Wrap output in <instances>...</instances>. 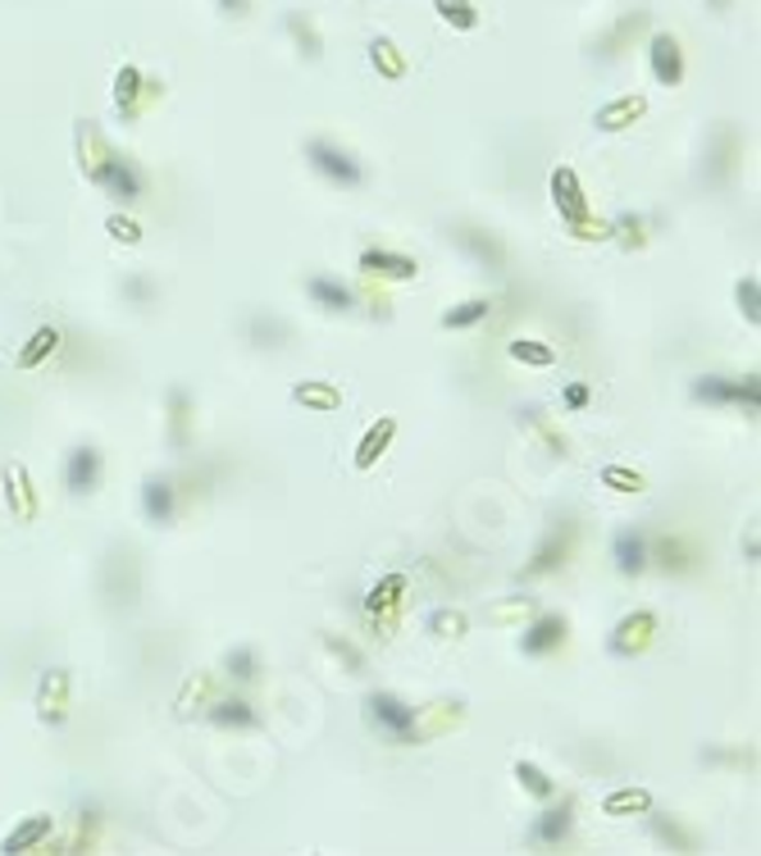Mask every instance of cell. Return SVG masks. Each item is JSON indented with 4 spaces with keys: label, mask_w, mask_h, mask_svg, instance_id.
Wrapping results in <instances>:
<instances>
[{
    "label": "cell",
    "mask_w": 761,
    "mask_h": 856,
    "mask_svg": "<svg viewBox=\"0 0 761 856\" xmlns=\"http://www.w3.org/2000/svg\"><path fill=\"white\" fill-rule=\"evenodd\" d=\"M392 438H398V415H379L370 428H365V438L356 442V455H351V465L365 474V470H374L383 461V451L392 447Z\"/></svg>",
    "instance_id": "obj_17"
},
{
    "label": "cell",
    "mask_w": 761,
    "mask_h": 856,
    "mask_svg": "<svg viewBox=\"0 0 761 856\" xmlns=\"http://www.w3.org/2000/svg\"><path fill=\"white\" fill-rule=\"evenodd\" d=\"M105 233H110L114 241H124V247H137V241H142V224L128 219V214H110V219H105Z\"/></svg>",
    "instance_id": "obj_43"
},
{
    "label": "cell",
    "mask_w": 761,
    "mask_h": 856,
    "mask_svg": "<svg viewBox=\"0 0 761 856\" xmlns=\"http://www.w3.org/2000/svg\"><path fill=\"white\" fill-rule=\"evenodd\" d=\"M735 301H739L743 319L757 328V324H761V288H757V279H752V273H748V279H739V283H735Z\"/></svg>",
    "instance_id": "obj_40"
},
{
    "label": "cell",
    "mask_w": 761,
    "mask_h": 856,
    "mask_svg": "<svg viewBox=\"0 0 761 856\" xmlns=\"http://www.w3.org/2000/svg\"><path fill=\"white\" fill-rule=\"evenodd\" d=\"M51 834H55V815H27L23 824H14V830L0 838V852H5V856L33 852V847H42Z\"/></svg>",
    "instance_id": "obj_21"
},
{
    "label": "cell",
    "mask_w": 761,
    "mask_h": 856,
    "mask_svg": "<svg viewBox=\"0 0 761 856\" xmlns=\"http://www.w3.org/2000/svg\"><path fill=\"white\" fill-rule=\"evenodd\" d=\"M648 65H652V78L661 87H680L684 82V46L675 33H652L648 37Z\"/></svg>",
    "instance_id": "obj_10"
},
{
    "label": "cell",
    "mask_w": 761,
    "mask_h": 856,
    "mask_svg": "<svg viewBox=\"0 0 761 856\" xmlns=\"http://www.w3.org/2000/svg\"><path fill=\"white\" fill-rule=\"evenodd\" d=\"M657 556H661V565H665V570H675V574L693 565V556H689V547H684L680 538H661V542H657Z\"/></svg>",
    "instance_id": "obj_42"
},
{
    "label": "cell",
    "mask_w": 761,
    "mask_h": 856,
    "mask_svg": "<svg viewBox=\"0 0 761 856\" xmlns=\"http://www.w3.org/2000/svg\"><path fill=\"white\" fill-rule=\"evenodd\" d=\"M288 33H292V42L301 46V55H306V59H320V55H324V42H320V33H315L311 19L288 14Z\"/></svg>",
    "instance_id": "obj_38"
},
{
    "label": "cell",
    "mask_w": 761,
    "mask_h": 856,
    "mask_svg": "<svg viewBox=\"0 0 761 856\" xmlns=\"http://www.w3.org/2000/svg\"><path fill=\"white\" fill-rule=\"evenodd\" d=\"M78 156H82V173L87 182L97 192H105L114 205H137L146 196V173L128 160V156H119V150L101 137L97 124H78Z\"/></svg>",
    "instance_id": "obj_1"
},
{
    "label": "cell",
    "mask_w": 761,
    "mask_h": 856,
    "mask_svg": "<svg viewBox=\"0 0 761 856\" xmlns=\"http://www.w3.org/2000/svg\"><path fill=\"white\" fill-rule=\"evenodd\" d=\"M402 593H406V574H383L370 588V597H365V610H370V616H388V610L402 606Z\"/></svg>",
    "instance_id": "obj_29"
},
{
    "label": "cell",
    "mask_w": 761,
    "mask_h": 856,
    "mask_svg": "<svg viewBox=\"0 0 761 856\" xmlns=\"http://www.w3.org/2000/svg\"><path fill=\"white\" fill-rule=\"evenodd\" d=\"M570 830H574V802L561 798V802H552L547 811L534 815V824H529V843H534V847H561V843L570 838Z\"/></svg>",
    "instance_id": "obj_16"
},
{
    "label": "cell",
    "mask_w": 761,
    "mask_h": 856,
    "mask_svg": "<svg viewBox=\"0 0 761 856\" xmlns=\"http://www.w3.org/2000/svg\"><path fill=\"white\" fill-rule=\"evenodd\" d=\"M547 192H552V205H557V214H561L566 224H574V219H584V214H589V196L580 188V173H574L570 165H557L552 169V178H547Z\"/></svg>",
    "instance_id": "obj_13"
},
{
    "label": "cell",
    "mask_w": 761,
    "mask_h": 856,
    "mask_svg": "<svg viewBox=\"0 0 761 856\" xmlns=\"http://www.w3.org/2000/svg\"><path fill=\"white\" fill-rule=\"evenodd\" d=\"M356 269L365 273V279H383V283H411L415 273H419V264L411 256L388 251V247H365L360 260H356Z\"/></svg>",
    "instance_id": "obj_9"
},
{
    "label": "cell",
    "mask_w": 761,
    "mask_h": 856,
    "mask_svg": "<svg viewBox=\"0 0 761 856\" xmlns=\"http://www.w3.org/2000/svg\"><path fill=\"white\" fill-rule=\"evenodd\" d=\"M493 315V301L489 296H470V301H461V305H451V311H443V328H474V324H483Z\"/></svg>",
    "instance_id": "obj_32"
},
{
    "label": "cell",
    "mask_w": 761,
    "mask_h": 856,
    "mask_svg": "<svg viewBox=\"0 0 761 856\" xmlns=\"http://www.w3.org/2000/svg\"><path fill=\"white\" fill-rule=\"evenodd\" d=\"M712 5H716V10H725V5H729V0H712Z\"/></svg>",
    "instance_id": "obj_49"
},
{
    "label": "cell",
    "mask_w": 761,
    "mask_h": 856,
    "mask_svg": "<svg viewBox=\"0 0 761 856\" xmlns=\"http://www.w3.org/2000/svg\"><path fill=\"white\" fill-rule=\"evenodd\" d=\"M247 5H251V0H220V10H224V14H233V19L247 14Z\"/></svg>",
    "instance_id": "obj_48"
},
{
    "label": "cell",
    "mask_w": 761,
    "mask_h": 856,
    "mask_svg": "<svg viewBox=\"0 0 761 856\" xmlns=\"http://www.w3.org/2000/svg\"><path fill=\"white\" fill-rule=\"evenodd\" d=\"M328 652L338 656V661H347V665H351V675H360V669H365V656H360V652L351 647L347 638H328Z\"/></svg>",
    "instance_id": "obj_46"
},
{
    "label": "cell",
    "mask_w": 761,
    "mask_h": 856,
    "mask_svg": "<svg viewBox=\"0 0 761 856\" xmlns=\"http://www.w3.org/2000/svg\"><path fill=\"white\" fill-rule=\"evenodd\" d=\"M648 830H652L657 843H665L671 852H693V847H697V834L684 830V824H680L671 811H648Z\"/></svg>",
    "instance_id": "obj_26"
},
{
    "label": "cell",
    "mask_w": 761,
    "mask_h": 856,
    "mask_svg": "<svg viewBox=\"0 0 761 856\" xmlns=\"http://www.w3.org/2000/svg\"><path fill=\"white\" fill-rule=\"evenodd\" d=\"M644 114H648V97H616V101L597 105L593 128H597V133H625V128H634Z\"/></svg>",
    "instance_id": "obj_18"
},
{
    "label": "cell",
    "mask_w": 761,
    "mask_h": 856,
    "mask_svg": "<svg viewBox=\"0 0 761 856\" xmlns=\"http://www.w3.org/2000/svg\"><path fill=\"white\" fill-rule=\"evenodd\" d=\"M55 351H59V328H55V324H42L33 338L23 342V351H19V370H37V364L51 360Z\"/></svg>",
    "instance_id": "obj_30"
},
{
    "label": "cell",
    "mask_w": 761,
    "mask_h": 856,
    "mask_svg": "<svg viewBox=\"0 0 761 856\" xmlns=\"http://www.w3.org/2000/svg\"><path fill=\"white\" fill-rule=\"evenodd\" d=\"M205 720L215 724V729H256L260 724V711L251 707L247 697H220V701H210Z\"/></svg>",
    "instance_id": "obj_23"
},
{
    "label": "cell",
    "mask_w": 761,
    "mask_h": 856,
    "mask_svg": "<svg viewBox=\"0 0 761 856\" xmlns=\"http://www.w3.org/2000/svg\"><path fill=\"white\" fill-rule=\"evenodd\" d=\"M292 402L306 406L311 415H333V410H343V387L324 383V379H306V383L292 387Z\"/></svg>",
    "instance_id": "obj_22"
},
{
    "label": "cell",
    "mask_w": 761,
    "mask_h": 856,
    "mask_svg": "<svg viewBox=\"0 0 761 856\" xmlns=\"http://www.w3.org/2000/svg\"><path fill=\"white\" fill-rule=\"evenodd\" d=\"M142 515L156 529L174 525V515H178V487H174L169 474H146L142 478Z\"/></svg>",
    "instance_id": "obj_14"
},
{
    "label": "cell",
    "mask_w": 761,
    "mask_h": 856,
    "mask_svg": "<svg viewBox=\"0 0 761 856\" xmlns=\"http://www.w3.org/2000/svg\"><path fill=\"white\" fill-rule=\"evenodd\" d=\"M101 470H105L101 447H91V442L74 447L65 455V487H69V497H91V493H97V487H101Z\"/></svg>",
    "instance_id": "obj_7"
},
{
    "label": "cell",
    "mask_w": 761,
    "mask_h": 856,
    "mask_svg": "<svg viewBox=\"0 0 761 856\" xmlns=\"http://www.w3.org/2000/svg\"><path fill=\"white\" fill-rule=\"evenodd\" d=\"M606 815H648L652 811V792L648 788H616L602 798Z\"/></svg>",
    "instance_id": "obj_31"
},
{
    "label": "cell",
    "mask_w": 761,
    "mask_h": 856,
    "mask_svg": "<svg viewBox=\"0 0 761 856\" xmlns=\"http://www.w3.org/2000/svg\"><path fill=\"white\" fill-rule=\"evenodd\" d=\"M370 65L388 78V82H398V78H406V55L398 50V42L392 37H379L374 46H370Z\"/></svg>",
    "instance_id": "obj_33"
},
{
    "label": "cell",
    "mask_w": 761,
    "mask_h": 856,
    "mask_svg": "<svg viewBox=\"0 0 761 856\" xmlns=\"http://www.w3.org/2000/svg\"><path fill=\"white\" fill-rule=\"evenodd\" d=\"M429 633H438V638H461L466 633V616H461V610H434V616H429Z\"/></svg>",
    "instance_id": "obj_44"
},
{
    "label": "cell",
    "mask_w": 761,
    "mask_h": 856,
    "mask_svg": "<svg viewBox=\"0 0 761 856\" xmlns=\"http://www.w3.org/2000/svg\"><path fill=\"white\" fill-rule=\"evenodd\" d=\"M570 547H574V525H570V519H561V525L534 547V556H529L525 570H521V584H534V578L557 574V570L570 561Z\"/></svg>",
    "instance_id": "obj_6"
},
{
    "label": "cell",
    "mask_w": 761,
    "mask_h": 856,
    "mask_svg": "<svg viewBox=\"0 0 761 856\" xmlns=\"http://www.w3.org/2000/svg\"><path fill=\"white\" fill-rule=\"evenodd\" d=\"M689 396H693V402H703V406H743L748 415L761 410V383H757V374H748V379L703 374V379H693Z\"/></svg>",
    "instance_id": "obj_4"
},
{
    "label": "cell",
    "mask_w": 761,
    "mask_h": 856,
    "mask_svg": "<svg viewBox=\"0 0 761 856\" xmlns=\"http://www.w3.org/2000/svg\"><path fill=\"white\" fill-rule=\"evenodd\" d=\"M612 561H616V570H620L625 578H638V574L652 565V538L638 529V525L620 529V533L612 538Z\"/></svg>",
    "instance_id": "obj_12"
},
{
    "label": "cell",
    "mask_w": 761,
    "mask_h": 856,
    "mask_svg": "<svg viewBox=\"0 0 761 856\" xmlns=\"http://www.w3.org/2000/svg\"><path fill=\"white\" fill-rule=\"evenodd\" d=\"M124 296L133 305H150V301H156V283H150L146 273H133V279H124Z\"/></svg>",
    "instance_id": "obj_45"
},
{
    "label": "cell",
    "mask_w": 761,
    "mask_h": 856,
    "mask_svg": "<svg viewBox=\"0 0 761 856\" xmlns=\"http://www.w3.org/2000/svg\"><path fill=\"white\" fill-rule=\"evenodd\" d=\"M506 351H511V360L534 364V370H547V364H557V351L547 347V342H538V338H515Z\"/></svg>",
    "instance_id": "obj_37"
},
{
    "label": "cell",
    "mask_w": 761,
    "mask_h": 856,
    "mask_svg": "<svg viewBox=\"0 0 761 856\" xmlns=\"http://www.w3.org/2000/svg\"><path fill=\"white\" fill-rule=\"evenodd\" d=\"M434 10L443 23H451L456 33H474L479 27V10L470 5V0H434Z\"/></svg>",
    "instance_id": "obj_36"
},
{
    "label": "cell",
    "mask_w": 761,
    "mask_h": 856,
    "mask_svg": "<svg viewBox=\"0 0 761 856\" xmlns=\"http://www.w3.org/2000/svg\"><path fill=\"white\" fill-rule=\"evenodd\" d=\"M657 629H661L657 610H652V606H638V610H629L625 620H616L612 638H606V647H612V656H625V661H629V656H644V652L652 647Z\"/></svg>",
    "instance_id": "obj_5"
},
{
    "label": "cell",
    "mask_w": 761,
    "mask_h": 856,
    "mask_svg": "<svg viewBox=\"0 0 761 856\" xmlns=\"http://www.w3.org/2000/svg\"><path fill=\"white\" fill-rule=\"evenodd\" d=\"M247 333H251V342L260 347V351H273V347H283L288 342V324L279 319V315H251V324H247Z\"/></svg>",
    "instance_id": "obj_35"
},
{
    "label": "cell",
    "mask_w": 761,
    "mask_h": 856,
    "mask_svg": "<svg viewBox=\"0 0 761 856\" xmlns=\"http://www.w3.org/2000/svg\"><path fill=\"white\" fill-rule=\"evenodd\" d=\"M150 87H156V82H150L137 65H124V69H119V74H114V105H119V114H124V119H137V114H142V97H146Z\"/></svg>",
    "instance_id": "obj_20"
},
{
    "label": "cell",
    "mask_w": 761,
    "mask_h": 856,
    "mask_svg": "<svg viewBox=\"0 0 761 856\" xmlns=\"http://www.w3.org/2000/svg\"><path fill=\"white\" fill-rule=\"evenodd\" d=\"M561 402H566V410H584V406H589V387H584V383H570V387L561 392Z\"/></svg>",
    "instance_id": "obj_47"
},
{
    "label": "cell",
    "mask_w": 761,
    "mask_h": 856,
    "mask_svg": "<svg viewBox=\"0 0 761 856\" xmlns=\"http://www.w3.org/2000/svg\"><path fill=\"white\" fill-rule=\"evenodd\" d=\"M365 720H370V729L379 733L383 743L392 747H411V743H424V733H419V711L411 707L406 697L398 692H370L365 697Z\"/></svg>",
    "instance_id": "obj_2"
},
{
    "label": "cell",
    "mask_w": 761,
    "mask_h": 856,
    "mask_svg": "<svg viewBox=\"0 0 761 856\" xmlns=\"http://www.w3.org/2000/svg\"><path fill=\"white\" fill-rule=\"evenodd\" d=\"M456 237V247H461L483 273H497V279H502V273H506V247H502V241H497V233H483V228H470V224H461V228H456L451 233Z\"/></svg>",
    "instance_id": "obj_8"
},
{
    "label": "cell",
    "mask_w": 761,
    "mask_h": 856,
    "mask_svg": "<svg viewBox=\"0 0 761 856\" xmlns=\"http://www.w3.org/2000/svg\"><path fill=\"white\" fill-rule=\"evenodd\" d=\"M306 165H311L324 182H333V188H347V192L365 188V165L351 156L347 146L328 142V137H311V142H306Z\"/></svg>",
    "instance_id": "obj_3"
},
{
    "label": "cell",
    "mask_w": 761,
    "mask_h": 856,
    "mask_svg": "<svg viewBox=\"0 0 761 856\" xmlns=\"http://www.w3.org/2000/svg\"><path fill=\"white\" fill-rule=\"evenodd\" d=\"M224 675H228V684H237V688H251V684L260 679V652L247 647V642L228 647V652H224Z\"/></svg>",
    "instance_id": "obj_27"
},
{
    "label": "cell",
    "mask_w": 761,
    "mask_h": 856,
    "mask_svg": "<svg viewBox=\"0 0 761 856\" xmlns=\"http://www.w3.org/2000/svg\"><path fill=\"white\" fill-rule=\"evenodd\" d=\"M638 27H648V14H644V10H638V14H625V19L612 27V33H606V37L597 42V50H593V55H602V59H616V55H620V46H625V42L638 33Z\"/></svg>",
    "instance_id": "obj_34"
},
{
    "label": "cell",
    "mask_w": 761,
    "mask_h": 856,
    "mask_svg": "<svg viewBox=\"0 0 761 856\" xmlns=\"http://www.w3.org/2000/svg\"><path fill=\"white\" fill-rule=\"evenodd\" d=\"M306 296L320 305V311H328V315H351L356 311V292L343 279H328V273L306 279Z\"/></svg>",
    "instance_id": "obj_19"
},
{
    "label": "cell",
    "mask_w": 761,
    "mask_h": 856,
    "mask_svg": "<svg viewBox=\"0 0 761 856\" xmlns=\"http://www.w3.org/2000/svg\"><path fill=\"white\" fill-rule=\"evenodd\" d=\"M602 483L612 487V493H644V487H648V478L638 474V470H629V465H606L602 470Z\"/></svg>",
    "instance_id": "obj_39"
},
{
    "label": "cell",
    "mask_w": 761,
    "mask_h": 856,
    "mask_svg": "<svg viewBox=\"0 0 761 856\" xmlns=\"http://www.w3.org/2000/svg\"><path fill=\"white\" fill-rule=\"evenodd\" d=\"M511 775H515V784L529 792V798H538V802H552L557 798V779L547 775L542 766H534V761H515Z\"/></svg>",
    "instance_id": "obj_28"
},
{
    "label": "cell",
    "mask_w": 761,
    "mask_h": 856,
    "mask_svg": "<svg viewBox=\"0 0 761 856\" xmlns=\"http://www.w3.org/2000/svg\"><path fill=\"white\" fill-rule=\"evenodd\" d=\"M648 219H644V214H616V219H612V237L620 233V241H625V247L634 251V247H644V241H648Z\"/></svg>",
    "instance_id": "obj_41"
},
{
    "label": "cell",
    "mask_w": 761,
    "mask_h": 856,
    "mask_svg": "<svg viewBox=\"0 0 761 856\" xmlns=\"http://www.w3.org/2000/svg\"><path fill=\"white\" fill-rule=\"evenodd\" d=\"M5 502H10L14 519H37V493H33V478H27L23 465H5Z\"/></svg>",
    "instance_id": "obj_24"
},
{
    "label": "cell",
    "mask_w": 761,
    "mask_h": 856,
    "mask_svg": "<svg viewBox=\"0 0 761 856\" xmlns=\"http://www.w3.org/2000/svg\"><path fill=\"white\" fill-rule=\"evenodd\" d=\"M169 447L178 451L192 447V392L188 387L169 392Z\"/></svg>",
    "instance_id": "obj_25"
},
{
    "label": "cell",
    "mask_w": 761,
    "mask_h": 856,
    "mask_svg": "<svg viewBox=\"0 0 761 856\" xmlns=\"http://www.w3.org/2000/svg\"><path fill=\"white\" fill-rule=\"evenodd\" d=\"M566 633H570L566 616H557V610H542V616H534V624L521 633V652L525 656H552V652L566 647Z\"/></svg>",
    "instance_id": "obj_11"
},
{
    "label": "cell",
    "mask_w": 761,
    "mask_h": 856,
    "mask_svg": "<svg viewBox=\"0 0 761 856\" xmlns=\"http://www.w3.org/2000/svg\"><path fill=\"white\" fill-rule=\"evenodd\" d=\"M37 716H42V724H51V729H59L69 720V669H46L42 675V684H37Z\"/></svg>",
    "instance_id": "obj_15"
}]
</instances>
